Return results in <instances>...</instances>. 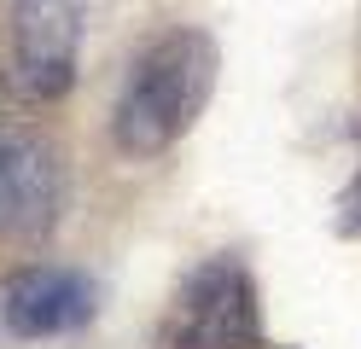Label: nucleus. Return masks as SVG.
<instances>
[{"label": "nucleus", "instance_id": "nucleus-1", "mask_svg": "<svg viewBox=\"0 0 361 349\" xmlns=\"http://www.w3.org/2000/svg\"><path fill=\"white\" fill-rule=\"evenodd\" d=\"M216 87V41L204 30H169L128 64L111 111V134L128 157H157L198 123Z\"/></svg>", "mask_w": 361, "mask_h": 349}, {"label": "nucleus", "instance_id": "nucleus-2", "mask_svg": "<svg viewBox=\"0 0 361 349\" xmlns=\"http://www.w3.org/2000/svg\"><path fill=\"white\" fill-rule=\"evenodd\" d=\"M164 343L169 349H257L262 343V302H257L251 268L239 256L198 262L169 302Z\"/></svg>", "mask_w": 361, "mask_h": 349}, {"label": "nucleus", "instance_id": "nucleus-3", "mask_svg": "<svg viewBox=\"0 0 361 349\" xmlns=\"http://www.w3.org/2000/svg\"><path fill=\"white\" fill-rule=\"evenodd\" d=\"M87 0H12V59L35 99H59L76 82Z\"/></svg>", "mask_w": 361, "mask_h": 349}, {"label": "nucleus", "instance_id": "nucleus-4", "mask_svg": "<svg viewBox=\"0 0 361 349\" xmlns=\"http://www.w3.org/2000/svg\"><path fill=\"white\" fill-rule=\"evenodd\" d=\"M59 221V157L30 128L0 116V233L35 239Z\"/></svg>", "mask_w": 361, "mask_h": 349}, {"label": "nucleus", "instance_id": "nucleus-5", "mask_svg": "<svg viewBox=\"0 0 361 349\" xmlns=\"http://www.w3.org/2000/svg\"><path fill=\"white\" fill-rule=\"evenodd\" d=\"M94 279L76 268H18L0 291V320L12 338H64L94 320Z\"/></svg>", "mask_w": 361, "mask_h": 349}, {"label": "nucleus", "instance_id": "nucleus-6", "mask_svg": "<svg viewBox=\"0 0 361 349\" xmlns=\"http://www.w3.org/2000/svg\"><path fill=\"white\" fill-rule=\"evenodd\" d=\"M338 233L361 239V169H355V180L344 186V198H338Z\"/></svg>", "mask_w": 361, "mask_h": 349}]
</instances>
